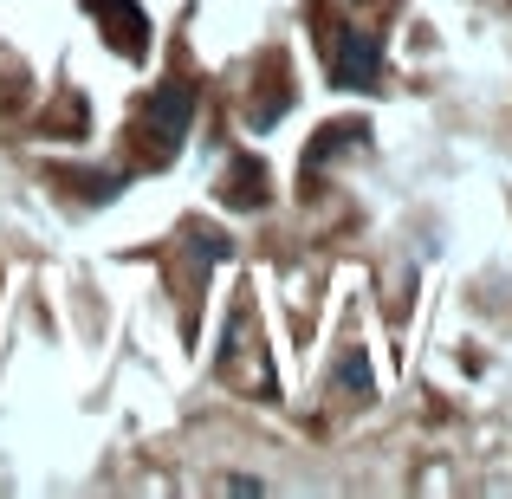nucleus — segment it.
<instances>
[{
    "label": "nucleus",
    "mask_w": 512,
    "mask_h": 499,
    "mask_svg": "<svg viewBox=\"0 0 512 499\" xmlns=\"http://www.w3.org/2000/svg\"><path fill=\"white\" fill-rule=\"evenodd\" d=\"M188 124H195V85L188 78H163L143 104V124H137V150L150 169L175 163V150L188 143Z\"/></svg>",
    "instance_id": "f257e3e1"
},
{
    "label": "nucleus",
    "mask_w": 512,
    "mask_h": 499,
    "mask_svg": "<svg viewBox=\"0 0 512 499\" xmlns=\"http://www.w3.org/2000/svg\"><path fill=\"white\" fill-rule=\"evenodd\" d=\"M376 72H383V33H370V26H338L331 33V85H376Z\"/></svg>",
    "instance_id": "f03ea898"
},
{
    "label": "nucleus",
    "mask_w": 512,
    "mask_h": 499,
    "mask_svg": "<svg viewBox=\"0 0 512 499\" xmlns=\"http://www.w3.org/2000/svg\"><path fill=\"white\" fill-rule=\"evenodd\" d=\"M85 7L104 20V33H111V46L124 52V59H143V52H150V20H143L137 0H85Z\"/></svg>",
    "instance_id": "7ed1b4c3"
},
{
    "label": "nucleus",
    "mask_w": 512,
    "mask_h": 499,
    "mask_svg": "<svg viewBox=\"0 0 512 499\" xmlns=\"http://www.w3.org/2000/svg\"><path fill=\"white\" fill-rule=\"evenodd\" d=\"M214 370H221L234 389H260V396L273 389V383H266V357H260V350H253V363H247V318H234V331H227V350L214 357Z\"/></svg>",
    "instance_id": "20e7f679"
},
{
    "label": "nucleus",
    "mask_w": 512,
    "mask_h": 499,
    "mask_svg": "<svg viewBox=\"0 0 512 499\" xmlns=\"http://www.w3.org/2000/svg\"><path fill=\"white\" fill-rule=\"evenodd\" d=\"M357 143H363V124H325V130L312 137V150H305V163H299L305 182H318L331 156H338V150H357Z\"/></svg>",
    "instance_id": "39448f33"
},
{
    "label": "nucleus",
    "mask_w": 512,
    "mask_h": 499,
    "mask_svg": "<svg viewBox=\"0 0 512 499\" xmlns=\"http://www.w3.org/2000/svg\"><path fill=\"white\" fill-rule=\"evenodd\" d=\"M344 389H350V396H370V370H363V357H344Z\"/></svg>",
    "instance_id": "423d86ee"
},
{
    "label": "nucleus",
    "mask_w": 512,
    "mask_h": 499,
    "mask_svg": "<svg viewBox=\"0 0 512 499\" xmlns=\"http://www.w3.org/2000/svg\"><path fill=\"white\" fill-rule=\"evenodd\" d=\"M221 493H234V499H247V493H266V487H260V480H247V474H234V480H227V487H221Z\"/></svg>",
    "instance_id": "0eeeda50"
}]
</instances>
